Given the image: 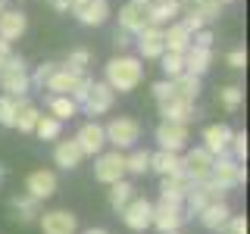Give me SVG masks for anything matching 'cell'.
<instances>
[{"mask_svg":"<svg viewBox=\"0 0 250 234\" xmlns=\"http://www.w3.org/2000/svg\"><path fill=\"white\" fill-rule=\"evenodd\" d=\"M144 13H147V25L163 28V25H169V22L178 19V13H182V3H178V0H160V3H147Z\"/></svg>","mask_w":250,"mask_h":234,"instance_id":"7402d4cb","label":"cell"},{"mask_svg":"<svg viewBox=\"0 0 250 234\" xmlns=\"http://www.w3.org/2000/svg\"><path fill=\"white\" fill-rule=\"evenodd\" d=\"M197 218L207 231H222V225L231 218V206L225 200H216V203H209V206H203L197 213Z\"/></svg>","mask_w":250,"mask_h":234,"instance_id":"603a6c76","label":"cell"},{"mask_svg":"<svg viewBox=\"0 0 250 234\" xmlns=\"http://www.w3.org/2000/svg\"><path fill=\"white\" fill-rule=\"evenodd\" d=\"M150 94H153V100H156V103H163V100H169V97H172V84H169V78H163V81H156L153 88H150Z\"/></svg>","mask_w":250,"mask_h":234,"instance_id":"ee69618b","label":"cell"},{"mask_svg":"<svg viewBox=\"0 0 250 234\" xmlns=\"http://www.w3.org/2000/svg\"><path fill=\"white\" fill-rule=\"evenodd\" d=\"M225 62H229V69H244L247 66V50L244 47H234L229 57H225Z\"/></svg>","mask_w":250,"mask_h":234,"instance_id":"7bdbcfd3","label":"cell"},{"mask_svg":"<svg viewBox=\"0 0 250 234\" xmlns=\"http://www.w3.org/2000/svg\"><path fill=\"white\" fill-rule=\"evenodd\" d=\"M222 231H225V234H247V218H244V215H234V213H231V218L222 225Z\"/></svg>","mask_w":250,"mask_h":234,"instance_id":"b9f144b4","label":"cell"},{"mask_svg":"<svg viewBox=\"0 0 250 234\" xmlns=\"http://www.w3.org/2000/svg\"><path fill=\"white\" fill-rule=\"evenodd\" d=\"M135 197V184L125 181V178H119V181L109 184V206L116 209V213H122L125 206H128V200Z\"/></svg>","mask_w":250,"mask_h":234,"instance_id":"1f68e13d","label":"cell"},{"mask_svg":"<svg viewBox=\"0 0 250 234\" xmlns=\"http://www.w3.org/2000/svg\"><path fill=\"white\" fill-rule=\"evenodd\" d=\"M3 175H6V169H3V166H0V178H3Z\"/></svg>","mask_w":250,"mask_h":234,"instance_id":"f5cc1de1","label":"cell"},{"mask_svg":"<svg viewBox=\"0 0 250 234\" xmlns=\"http://www.w3.org/2000/svg\"><path fill=\"white\" fill-rule=\"evenodd\" d=\"M163 234H182V228H175V231H163Z\"/></svg>","mask_w":250,"mask_h":234,"instance_id":"816d5d0a","label":"cell"},{"mask_svg":"<svg viewBox=\"0 0 250 234\" xmlns=\"http://www.w3.org/2000/svg\"><path fill=\"white\" fill-rule=\"evenodd\" d=\"M150 172H156L160 178L182 172V153H172V150H156V153H150Z\"/></svg>","mask_w":250,"mask_h":234,"instance_id":"f1b7e54d","label":"cell"},{"mask_svg":"<svg viewBox=\"0 0 250 234\" xmlns=\"http://www.w3.org/2000/svg\"><path fill=\"white\" fill-rule=\"evenodd\" d=\"M0 10H3V0H0Z\"/></svg>","mask_w":250,"mask_h":234,"instance_id":"11a10c76","label":"cell"},{"mask_svg":"<svg viewBox=\"0 0 250 234\" xmlns=\"http://www.w3.org/2000/svg\"><path fill=\"white\" fill-rule=\"evenodd\" d=\"M66 66L75 69V72H88V66H91V50H84V47H78V50H69Z\"/></svg>","mask_w":250,"mask_h":234,"instance_id":"f35d334b","label":"cell"},{"mask_svg":"<svg viewBox=\"0 0 250 234\" xmlns=\"http://www.w3.org/2000/svg\"><path fill=\"white\" fill-rule=\"evenodd\" d=\"M128 3H138V6H147V3H150V0H128Z\"/></svg>","mask_w":250,"mask_h":234,"instance_id":"f907efd6","label":"cell"},{"mask_svg":"<svg viewBox=\"0 0 250 234\" xmlns=\"http://www.w3.org/2000/svg\"><path fill=\"white\" fill-rule=\"evenodd\" d=\"M209 181H216L222 191H231V187H238V184H247V169H244V162H238L231 153L213 156Z\"/></svg>","mask_w":250,"mask_h":234,"instance_id":"277c9868","label":"cell"},{"mask_svg":"<svg viewBox=\"0 0 250 234\" xmlns=\"http://www.w3.org/2000/svg\"><path fill=\"white\" fill-rule=\"evenodd\" d=\"M10 53H13V47H10V41H3V38H0V66H3V62L10 59Z\"/></svg>","mask_w":250,"mask_h":234,"instance_id":"7dc6e473","label":"cell"},{"mask_svg":"<svg viewBox=\"0 0 250 234\" xmlns=\"http://www.w3.org/2000/svg\"><path fill=\"white\" fill-rule=\"evenodd\" d=\"M106 144L116 147V150H131V147L141 140V122L131 119V116H116L104 125Z\"/></svg>","mask_w":250,"mask_h":234,"instance_id":"3957f363","label":"cell"},{"mask_svg":"<svg viewBox=\"0 0 250 234\" xmlns=\"http://www.w3.org/2000/svg\"><path fill=\"white\" fill-rule=\"evenodd\" d=\"M182 59H185V72L188 75H197L203 78L209 72V66H213V47H188V50L182 53Z\"/></svg>","mask_w":250,"mask_h":234,"instance_id":"44dd1931","label":"cell"},{"mask_svg":"<svg viewBox=\"0 0 250 234\" xmlns=\"http://www.w3.org/2000/svg\"><path fill=\"white\" fill-rule=\"evenodd\" d=\"M41 234H75L78 231V215L69 209H50V213L38 215Z\"/></svg>","mask_w":250,"mask_h":234,"instance_id":"30bf717a","label":"cell"},{"mask_svg":"<svg viewBox=\"0 0 250 234\" xmlns=\"http://www.w3.org/2000/svg\"><path fill=\"white\" fill-rule=\"evenodd\" d=\"M116 103V91L109 88L106 81H91V91H88V97H84V103L78 106V109H84L88 116H106L109 109H113Z\"/></svg>","mask_w":250,"mask_h":234,"instance_id":"ba28073f","label":"cell"},{"mask_svg":"<svg viewBox=\"0 0 250 234\" xmlns=\"http://www.w3.org/2000/svg\"><path fill=\"white\" fill-rule=\"evenodd\" d=\"M160 116L166 122H185L191 125L197 119V106H194V100H178V97H169L160 103Z\"/></svg>","mask_w":250,"mask_h":234,"instance_id":"ac0fdd59","label":"cell"},{"mask_svg":"<svg viewBox=\"0 0 250 234\" xmlns=\"http://www.w3.org/2000/svg\"><path fill=\"white\" fill-rule=\"evenodd\" d=\"M53 72H57V62H41V66L35 69V75H28V78H31V88H44V81H47Z\"/></svg>","mask_w":250,"mask_h":234,"instance_id":"60d3db41","label":"cell"},{"mask_svg":"<svg viewBox=\"0 0 250 234\" xmlns=\"http://www.w3.org/2000/svg\"><path fill=\"white\" fill-rule=\"evenodd\" d=\"M75 140H78V147H82L84 156H97L100 150H106V135H104V125L97 119L84 122L82 128L75 131Z\"/></svg>","mask_w":250,"mask_h":234,"instance_id":"4fadbf2b","label":"cell"},{"mask_svg":"<svg viewBox=\"0 0 250 234\" xmlns=\"http://www.w3.org/2000/svg\"><path fill=\"white\" fill-rule=\"evenodd\" d=\"M188 47H191V31H188L182 22H169V25H163V50L169 53H185Z\"/></svg>","mask_w":250,"mask_h":234,"instance_id":"cb8c5ba5","label":"cell"},{"mask_svg":"<svg viewBox=\"0 0 250 234\" xmlns=\"http://www.w3.org/2000/svg\"><path fill=\"white\" fill-rule=\"evenodd\" d=\"M160 69H163V75H166V78L182 75V72H185V59H182V53H169V50H163V57H160Z\"/></svg>","mask_w":250,"mask_h":234,"instance_id":"d590c367","label":"cell"},{"mask_svg":"<svg viewBox=\"0 0 250 234\" xmlns=\"http://www.w3.org/2000/svg\"><path fill=\"white\" fill-rule=\"evenodd\" d=\"M50 3H53L57 13H69V0H50Z\"/></svg>","mask_w":250,"mask_h":234,"instance_id":"c3c4849f","label":"cell"},{"mask_svg":"<svg viewBox=\"0 0 250 234\" xmlns=\"http://www.w3.org/2000/svg\"><path fill=\"white\" fill-rule=\"evenodd\" d=\"M229 153H231L238 162H247V131H234V135H231Z\"/></svg>","mask_w":250,"mask_h":234,"instance_id":"ab89813d","label":"cell"},{"mask_svg":"<svg viewBox=\"0 0 250 234\" xmlns=\"http://www.w3.org/2000/svg\"><path fill=\"white\" fill-rule=\"evenodd\" d=\"M222 3H238V0H222Z\"/></svg>","mask_w":250,"mask_h":234,"instance_id":"db71d44e","label":"cell"},{"mask_svg":"<svg viewBox=\"0 0 250 234\" xmlns=\"http://www.w3.org/2000/svg\"><path fill=\"white\" fill-rule=\"evenodd\" d=\"M219 103H222V109H229V113L241 109V103H244V88H238V84L219 88Z\"/></svg>","mask_w":250,"mask_h":234,"instance_id":"e575fe53","label":"cell"},{"mask_svg":"<svg viewBox=\"0 0 250 234\" xmlns=\"http://www.w3.org/2000/svg\"><path fill=\"white\" fill-rule=\"evenodd\" d=\"M135 44H138L141 59H160L163 57V28H156V25L141 28L135 35Z\"/></svg>","mask_w":250,"mask_h":234,"instance_id":"2e32d148","label":"cell"},{"mask_svg":"<svg viewBox=\"0 0 250 234\" xmlns=\"http://www.w3.org/2000/svg\"><path fill=\"white\" fill-rule=\"evenodd\" d=\"M0 91L10 97H25L31 91V78H28V66L22 57L10 53V59L0 66Z\"/></svg>","mask_w":250,"mask_h":234,"instance_id":"7a4b0ae2","label":"cell"},{"mask_svg":"<svg viewBox=\"0 0 250 234\" xmlns=\"http://www.w3.org/2000/svg\"><path fill=\"white\" fill-rule=\"evenodd\" d=\"M209 169H213V153H209L207 147H194V150H188L182 156V172L191 178V181L209 178Z\"/></svg>","mask_w":250,"mask_h":234,"instance_id":"8fae6325","label":"cell"},{"mask_svg":"<svg viewBox=\"0 0 250 234\" xmlns=\"http://www.w3.org/2000/svg\"><path fill=\"white\" fill-rule=\"evenodd\" d=\"M94 178L100 184H113L125 178V150H100L94 156Z\"/></svg>","mask_w":250,"mask_h":234,"instance_id":"5b68a950","label":"cell"},{"mask_svg":"<svg viewBox=\"0 0 250 234\" xmlns=\"http://www.w3.org/2000/svg\"><path fill=\"white\" fill-rule=\"evenodd\" d=\"M82 234H109V231H106V228H84Z\"/></svg>","mask_w":250,"mask_h":234,"instance_id":"681fc988","label":"cell"},{"mask_svg":"<svg viewBox=\"0 0 250 234\" xmlns=\"http://www.w3.org/2000/svg\"><path fill=\"white\" fill-rule=\"evenodd\" d=\"M231 135H234V131L229 128V125H222V122L207 125V128H203V135H200V140H203L200 147H207V150L213 153V156H222V153H229Z\"/></svg>","mask_w":250,"mask_h":234,"instance_id":"e0dca14e","label":"cell"},{"mask_svg":"<svg viewBox=\"0 0 250 234\" xmlns=\"http://www.w3.org/2000/svg\"><path fill=\"white\" fill-rule=\"evenodd\" d=\"M38 116H41V109L31 103L28 97H19V103H16V125L13 128H19L22 135H31L38 125Z\"/></svg>","mask_w":250,"mask_h":234,"instance_id":"83f0119b","label":"cell"},{"mask_svg":"<svg viewBox=\"0 0 250 234\" xmlns=\"http://www.w3.org/2000/svg\"><path fill=\"white\" fill-rule=\"evenodd\" d=\"M191 178L185 175V172H175V175H163V181H160V200H166V203H178L182 206L185 197H188V191H191Z\"/></svg>","mask_w":250,"mask_h":234,"instance_id":"5bb4252c","label":"cell"},{"mask_svg":"<svg viewBox=\"0 0 250 234\" xmlns=\"http://www.w3.org/2000/svg\"><path fill=\"white\" fill-rule=\"evenodd\" d=\"M104 81L113 88L116 94H131L144 81V59L131 57V53H119L106 62L104 69Z\"/></svg>","mask_w":250,"mask_h":234,"instance_id":"6da1fadb","label":"cell"},{"mask_svg":"<svg viewBox=\"0 0 250 234\" xmlns=\"http://www.w3.org/2000/svg\"><path fill=\"white\" fill-rule=\"evenodd\" d=\"M16 103H19V97L0 94V125H3V128H13L16 125Z\"/></svg>","mask_w":250,"mask_h":234,"instance_id":"8d00e7d4","label":"cell"},{"mask_svg":"<svg viewBox=\"0 0 250 234\" xmlns=\"http://www.w3.org/2000/svg\"><path fill=\"white\" fill-rule=\"evenodd\" d=\"M185 225V209L178 206V203H166V200H160L153 206V218H150V228L156 231H175V228H182Z\"/></svg>","mask_w":250,"mask_h":234,"instance_id":"7c38bea8","label":"cell"},{"mask_svg":"<svg viewBox=\"0 0 250 234\" xmlns=\"http://www.w3.org/2000/svg\"><path fill=\"white\" fill-rule=\"evenodd\" d=\"M10 206H13V213H16L13 218H16V222H22V225L35 222V218L41 215V209H38V206H41V200L28 197V194H25V197H13V200H10Z\"/></svg>","mask_w":250,"mask_h":234,"instance_id":"f546056e","label":"cell"},{"mask_svg":"<svg viewBox=\"0 0 250 234\" xmlns=\"http://www.w3.org/2000/svg\"><path fill=\"white\" fill-rule=\"evenodd\" d=\"M113 44H116V50H125V47H128L131 44V35H128V31H122V28H116V35H113Z\"/></svg>","mask_w":250,"mask_h":234,"instance_id":"bcb514c9","label":"cell"},{"mask_svg":"<svg viewBox=\"0 0 250 234\" xmlns=\"http://www.w3.org/2000/svg\"><path fill=\"white\" fill-rule=\"evenodd\" d=\"M25 191H28V197H35V200L53 197V194H57V172H50V169L31 172L25 178Z\"/></svg>","mask_w":250,"mask_h":234,"instance_id":"9a60e30c","label":"cell"},{"mask_svg":"<svg viewBox=\"0 0 250 234\" xmlns=\"http://www.w3.org/2000/svg\"><path fill=\"white\" fill-rule=\"evenodd\" d=\"M69 13H72L82 25L97 28L109 19V0H75V3H69Z\"/></svg>","mask_w":250,"mask_h":234,"instance_id":"8992f818","label":"cell"},{"mask_svg":"<svg viewBox=\"0 0 250 234\" xmlns=\"http://www.w3.org/2000/svg\"><path fill=\"white\" fill-rule=\"evenodd\" d=\"M82 75L84 72H75V69H69V66H57V72L44 81V91H50V94H72Z\"/></svg>","mask_w":250,"mask_h":234,"instance_id":"d4e9b609","label":"cell"},{"mask_svg":"<svg viewBox=\"0 0 250 234\" xmlns=\"http://www.w3.org/2000/svg\"><path fill=\"white\" fill-rule=\"evenodd\" d=\"M153 137H156V144H160V150H172V153H182L185 147H188V125L185 122H166L163 119L160 125H156V131H153Z\"/></svg>","mask_w":250,"mask_h":234,"instance_id":"52a82bcc","label":"cell"},{"mask_svg":"<svg viewBox=\"0 0 250 234\" xmlns=\"http://www.w3.org/2000/svg\"><path fill=\"white\" fill-rule=\"evenodd\" d=\"M69 3H75V0H69Z\"/></svg>","mask_w":250,"mask_h":234,"instance_id":"6f0895ef","label":"cell"},{"mask_svg":"<svg viewBox=\"0 0 250 234\" xmlns=\"http://www.w3.org/2000/svg\"><path fill=\"white\" fill-rule=\"evenodd\" d=\"M119 28L128 31V35H138L141 28H147V13H144V6H138V3L119 6Z\"/></svg>","mask_w":250,"mask_h":234,"instance_id":"484cf974","label":"cell"},{"mask_svg":"<svg viewBox=\"0 0 250 234\" xmlns=\"http://www.w3.org/2000/svg\"><path fill=\"white\" fill-rule=\"evenodd\" d=\"M47 113H50L53 119L66 122V119H72V116L78 113V103L69 97V94H50V100H47Z\"/></svg>","mask_w":250,"mask_h":234,"instance_id":"4dcf8cb0","label":"cell"},{"mask_svg":"<svg viewBox=\"0 0 250 234\" xmlns=\"http://www.w3.org/2000/svg\"><path fill=\"white\" fill-rule=\"evenodd\" d=\"M25 28H28V16L22 13V10H0V38L3 41H19L22 35H25Z\"/></svg>","mask_w":250,"mask_h":234,"instance_id":"d6986e66","label":"cell"},{"mask_svg":"<svg viewBox=\"0 0 250 234\" xmlns=\"http://www.w3.org/2000/svg\"><path fill=\"white\" fill-rule=\"evenodd\" d=\"M178 16H182L178 22H182V25H185L188 31H191V35H194V31H200L203 25H207V19H203V16H200L197 10H194V6H182V13H178Z\"/></svg>","mask_w":250,"mask_h":234,"instance_id":"74e56055","label":"cell"},{"mask_svg":"<svg viewBox=\"0 0 250 234\" xmlns=\"http://www.w3.org/2000/svg\"><path fill=\"white\" fill-rule=\"evenodd\" d=\"M150 3H160V0H150Z\"/></svg>","mask_w":250,"mask_h":234,"instance_id":"9f6ffc18","label":"cell"},{"mask_svg":"<svg viewBox=\"0 0 250 234\" xmlns=\"http://www.w3.org/2000/svg\"><path fill=\"white\" fill-rule=\"evenodd\" d=\"M119 215H122L125 228H131V231H147V228H150V218H153V203L135 194V197L128 200V206H125Z\"/></svg>","mask_w":250,"mask_h":234,"instance_id":"9c48e42d","label":"cell"},{"mask_svg":"<svg viewBox=\"0 0 250 234\" xmlns=\"http://www.w3.org/2000/svg\"><path fill=\"white\" fill-rule=\"evenodd\" d=\"M53 162H57L60 169H66V172H72L78 169L84 162V153H82V147H78V140L75 137H69V140H60L57 137V147H53Z\"/></svg>","mask_w":250,"mask_h":234,"instance_id":"ffe728a7","label":"cell"},{"mask_svg":"<svg viewBox=\"0 0 250 234\" xmlns=\"http://www.w3.org/2000/svg\"><path fill=\"white\" fill-rule=\"evenodd\" d=\"M60 131H62V122L60 119H53L50 113H41L38 116V125H35V131H31V135H38L41 140H57L60 137Z\"/></svg>","mask_w":250,"mask_h":234,"instance_id":"d6a6232c","label":"cell"},{"mask_svg":"<svg viewBox=\"0 0 250 234\" xmlns=\"http://www.w3.org/2000/svg\"><path fill=\"white\" fill-rule=\"evenodd\" d=\"M213 41H216V38H213V31H209L207 25L191 35V44H194V47H213Z\"/></svg>","mask_w":250,"mask_h":234,"instance_id":"f6af8a7d","label":"cell"},{"mask_svg":"<svg viewBox=\"0 0 250 234\" xmlns=\"http://www.w3.org/2000/svg\"><path fill=\"white\" fill-rule=\"evenodd\" d=\"M169 84H172V97H178V100H194L197 103V97H200V78L197 75H175V78H169Z\"/></svg>","mask_w":250,"mask_h":234,"instance_id":"4316f807","label":"cell"},{"mask_svg":"<svg viewBox=\"0 0 250 234\" xmlns=\"http://www.w3.org/2000/svg\"><path fill=\"white\" fill-rule=\"evenodd\" d=\"M125 172H128V175H147V172H150V153L147 150L125 153Z\"/></svg>","mask_w":250,"mask_h":234,"instance_id":"836d02e7","label":"cell"}]
</instances>
